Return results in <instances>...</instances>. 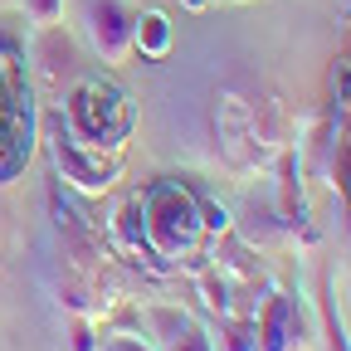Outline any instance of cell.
Returning <instances> with one entry per match:
<instances>
[{
	"mask_svg": "<svg viewBox=\"0 0 351 351\" xmlns=\"http://www.w3.org/2000/svg\"><path fill=\"white\" fill-rule=\"evenodd\" d=\"M142 239L156 258H195V249L205 244V219H200V200L186 186H152L142 200Z\"/></svg>",
	"mask_w": 351,
	"mask_h": 351,
	"instance_id": "6da1fadb",
	"label": "cell"
},
{
	"mask_svg": "<svg viewBox=\"0 0 351 351\" xmlns=\"http://www.w3.org/2000/svg\"><path fill=\"white\" fill-rule=\"evenodd\" d=\"M127 122H132V108L122 93L103 83H78L73 98H69V137L88 152H108L117 156L122 152V137H127Z\"/></svg>",
	"mask_w": 351,
	"mask_h": 351,
	"instance_id": "7a4b0ae2",
	"label": "cell"
},
{
	"mask_svg": "<svg viewBox=\"0 0 351 351\" xmlns=\"http://www.w3.org/2000/svg\"><path fill=\"white\" fill-rule=\"evenodd\" d=\"M219 122V142L239 166H263L269 152L278 147V108L274 103H244V98H225L215 112Z\"/></svg>",
	"mask_w": 351,
	"mask_h": 351,
	"instance_id": "3957f363",
	"label": "cell"
},
{
	"mask_svg": "<svg viewBox=\"0 0 351 351\" xmlns=\"http://www.w3.org/2000/svg\"><path fill=\"white\" fill-rule=\"evenodd\" d=\"M49 152H54L59 176H64L78 195H108V191L117 186V176H122V161H117V156H103V152L78 147L69 132H59V137L49 142Z\"/></svg>",
	"mask_w": 351,
	"mask_h": 351,
	"instance_id": "277c9868",
	"label": "cell"
},
{
	"mask_svg": "<svg viewBox=\"0 0 351 351\" xmlns=\"http://www.w3.org/2000/svg\"><path fill=\"white\" fill-rule=\"evenodd\" d=\"M88 44L112 69H122L132 59V10L122 0H93L88 5Z\"/></svg>",
	"mask_w": 351,
	"mask_h": 351,
	"instance_id": "5b68a950",
	"label": "cell"
},
{
	"mask_svg": "<svg viewBox=\"0 0 351 351\" xmlns=\"http://www.w3.org/2000/svg\"><path fill=\"white\" fill-rule=\"evenodd\" d=\"M254 337H258V351H293L298 346V302L293 298H269L263 317L254 322Z\"/></svg>",
	"mask_w": 351,
	"mask_h": 351,
	"instance_id": "8992f818",
	"label": "cell"
},
{
	"mask_svg": "<svg viewBox=\"0 0 351 351\" xmlns=\"http://www.w3.org/2000/svg\"><path fill=\"white\" fill-rule=\"evenodd\" d=\"M132 54H142V59H166L171 54V20L161 10L132 15Z\"/></svg>",
	"mask_w": 351,
	"mask_h": 351,
	"instance_id": "52a82bcc",
	"label": "cell"
},
{
	"mask_svg": "<svg viewBox=\"0 0 351 351\" xmlns=\"http://www.w3.org/2000/svg\"><path fill=\"white\" fill-rule=\"evenodd\" d=\"M215 351H258V337H254V322L244 317H225L219 322V332L210 337Z\"/></svg>",
	"mask_w": 351,
	"mask_h": 351,
	"instance_id": "ba28073f",
	"label": "cell"
},
{
	"mask_svg": "<svg viewBox=\"0 0 351 351\" xmlns=\"http://www.w3.org/2000/svg\"><path fill=\"white\" fill-rule=\"evenodd\" d=\"M161 351H215V346H210V337H205L200 327H191V322H186L181 332H171V337H166V346H161Z\"/></svg>",
	"mask_w": 351,
	"mask_h": 351,
	"instance_id": "9c48e42d",
	"label": "cell"
},
{
	"mask_svg": "<svg viewBox=\"0 0 351 351\" xmlns=\"http://www.w3.org/2000/svg\"><path fill=\"white\" fill-rule=\"evenodd\" d=\"M25 15L39 25V29H49L64 20V0H25Z\"/></svg>",
	"mask_w": 351,
	"mask_h": 351,
	"instance_id": "30bf717a",
	"label": "cell"
},
{
	"mask_svg": "<svg viewBox=\"0 0 351 351\" xmlns=\"http://www.w3.org/2000/svg\"><path fill=\"white\" fill-rule=\"evenodd\" d=\"M200 219H205V234H225L230 230V210L215 205V200H200Z\"/></svg>",
	"mask_w": 351,
	"mask_h": 351,
	"instance_id": "8fae6325",
	"label": "cell"
},
{
	"mask_svg": "<svg viewBox=\"0 0 351 351\" xmlns=\"http://www.w3.org/2000/svg\"><path fill=\"white\" fill-rule=\"evenodd\" d=\"M98 351H156V346H152L147 337H127V332H117V337H103Z\"/></svg>",
	"mask_w": 351,
	"mask_h": 351,
	"instance_id": "7c38bea8",
	"label": "cell"
},
{
	"mask_svg": "<svg viewBox=\"0 0 351 351\" xmlns=\"http://www.w3.org/2000/svg\"><path fill=\"white\" fill-rule=\"evenodd\" d=\"M98 341H103V337L93 332V322H88V317L73 322V351H98Z\"/></svg>",
	"mask_w": 351,
	"mask_h": 351,
	"instance_id": "4fadbf2b",
	"label": "cell"
},
{
	"mask_svg": "<svg viewBox=\"0 0 351 351\" xmlns=\"http://www.w3.org/2000/svg\"><path fill=\"white\" fill-rule=\"evenodd\" d=\"M181 5H186V10H210L215 0H181Z\"/></svg>",
	"mask_w": 351,
	"mask_h": 351,
	"instance_id": "5bb4252c",
	"label": "cell"
}]
</instances>
